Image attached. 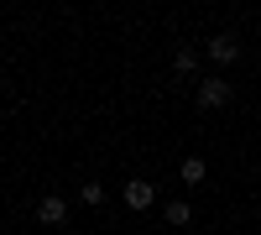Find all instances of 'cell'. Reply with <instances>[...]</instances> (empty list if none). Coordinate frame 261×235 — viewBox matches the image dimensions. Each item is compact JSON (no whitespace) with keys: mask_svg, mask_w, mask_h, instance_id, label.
Masks as SVG:
<instances>
[{"mask_svg":"<svg viewBox=\"0 0 261 235\" xmlns=\"http://www.w3.org/2000/svg\"><path fill=\"white\" fill-rule=\"evenodd\" d=\"M199 105H204V110L230 105V84H225V79H204V84H199Z\"/></svg>","mask_w":261,"mask_h":235,"instance_id":"6da1fadb","label":"cell"},{"mask_svg":"<svg viewBox=\"0 0 261 235\" xmlns=\"http://www.w3.org/2000/svg\"><path fill=\"white\" fill-rule=\"evenodd\" d=\"M151 204H157V188H151V183H125V209H136V215H141V209H151Z\"/></svg>","mask_w":261,"mask_h":235,"instance_id":"7a4b0ae2","label":"cell"},{"mask_svg":"<svg viewBox=\"0 0 261 235\" xmlns=\"http://www.w3.org/2000/svg\"><path fill=\"white\" fill-rule=\"evenodd\" d=\"M37 220H42V225H63V220H68V204H63L58 194L37 199Z\"/></svg>","mask_w":261,"mask_h":235,"instance_id":"3957f363","label":"cell"},{"mask_svg":"<svg viewBox=\"0 0 261 235\" xmlns=\"http://www.w3.org/2000/svg\"><path fill=\"white\" fill-rule=\"evenodd\" d=\"M209 58L214 63H235V58H241V42H235V37H209Z\"/></svg>","mask_w":261,"mask_h":235,"instance_id":"277c9868","label":"cell"},{"mask_svg":"<svg viewBox=\"0 0 261 235\" xmlns=\"http://www.w3.org/2000/svg\"><path fill=\"white\" fill-rule=\"evenodd\" d=\"M204 173H209V167H204L199 157H188V162L178 167V178H183V183H204Z\"/></svg>","mask_w":261,"mask_h":235,"instance_id":"5b68a950","label":"cell"},{"mask_svg":"<svg viewBox=\"0 0 261 235\" xmlns=\"http://www.w3.org/2000/svg\"><path fill=\"white\" fill-rule=\"evenodd\" d=\"M172 68H178V73H188V79H193V68H199V53H193V47H183L178 58H172Z\"/></svg>","mask_w":261,"mask_h":235,"instance_id":"8992f818","label":"cell"},{"mask_svg":"<svg viewBox=\"0 0 261 235\" xmlns=\"http://www.w3.org/2000/svg\"><path fill=\"white\" fill-rule=\"evenodd\" d=\"M193 220V204H167V225H188Z\"/></svg>","mask_w":261,"mask_h":235,"instance_id":"52a82bcc","label":"cell"},{"mask_svg":"<svg viewBox=\"0 0 261 235\" xmlns=\"http://www.w3.org/2000/svg\"><path fill=\"white\" fill-rule=\"evenodd\" d=\"M84 204H105V188L99 183H84Z\"/></svg>","mask_w":261,"mask_h":235,"instance_id":"ba28073f","label":"cell"},{"mask_svg":"<svg viewBox=\"0 0 261 235\" xmlns=\"http://www.w3.org/2000/svg\"><path fill=\"white\" fill-rule=\"evenodd\" d=\"M0 94H6V79H0Z\"/></svg>","mask_w":261,"mask_h":235,"instance_id":"9c48e42d","label":"cell"}]
</instances>
